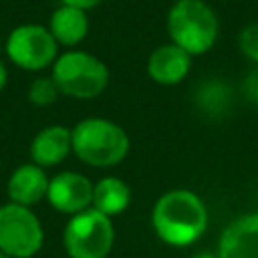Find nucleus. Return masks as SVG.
Returning <instances> with one entry per match:
<instances>
[{
  "label": "nucleus",
  "instance_id": "obj_20",
  "mask_svg": "<svg viewBox=\"0 0 258 258\" xmlns=\"http://www.w3.org/2000/svg\"><path fill=\"white\" fill-rule=\"evenodd\" d=\"M6 83H8V69H6V64L2 62V58H0V93H2V89L6 87Z\"/></svg>",
  "mask_w": 258,
  "mask_h": 258
},
{
  "label": "nucleus",
  "instance_id": "obj_18",
  "mask_svg": "<svg viewBox=\"0 0 258 258\" xmlns=\"http://www.w3.org/2000/svg\"><path fill=\"white\" fill-rule=\"evenodd\" d=\"M244 89H246L248 99L254 101V103H258V69H254V71L248 75V79H246V83H244Z\"/></svg>",
  "mask_w": 258,
  "mask_h": 258
},
{
  "label": "nucleus",
  "instance_id": "obj_13",
  "mask_svg": "<svg viewBox=\"0 0 258 258\" xmlns=\"http://www.w3.org/2000/svg\"><path fill=\"white\" fill-rule=\"evenodd\" d=\"M48 30L54 40L62 46H77L89 34V16L87 10L60 4L48 20Z\"/></svg>",
  "mask_w": 258,
  "mask_h": 258
},
{
  "label": "nucleus",
  "instance_id": "obj_3",
  "mask_svg": "<svg viewBox=\"0 0 258 258\" xmlns=\"http://www.w3.org/2000/svg\"><path fill=\"white\" fill-rule=\"evenodd\" d=\"M73 153L87 165L113 167L129 153V135L109 119L89 117L71 129Z\"/></svg>",
  "mask_w": 258,
  "mask_h": 258
},
{
  "label": "nucleus",
  "instance_id": "obj_23",
  "mask_svg": "<svg viewBox=\"0 0 258 258\" xmlns=\"http://www.w3.org/2000/svg\"><path fill=\"white\" fill-rule=\"evenodd\" d=\"M0 171H2V163H0Z\"/></svg>",
  "mask_w": 258,
  "mask_h": 258
},
{
  "label": "nucleus",
  "instance_id": "obj_9",
  "mask_svg": "<svg viewBox=\"0 0 258 258\" xmlns=\"http://www.w3.org/2000/svg\"><path fill=\"white\" fill-rule=\"evenodd\" d=\"M220 258H258V214H246L226 226L218 244Z\"/></svg>",
  "mask_w": 258,
  "mask_h": 258
},
{
  "label": "nucleus",
  "instance_id": "obj_14",
  "mask_svg": "<svg viewBox=\"0 0 258 258\" xmlns=\"http://www.w3.org/2000/svg\"><path fill=\"white\" fill-rule=\"evenodd\" d=\"M131 202V187L119 177H103L93 185V206L101 214L113 218L125 212Z\"/></svg>",
  "mask_w": 258,
  "mask_h": 258
},
{
  "label": "nucleus",
  "instance_id": "obj_16",
  "mask_svg": "<svg viewBox=\"0 0 258 258\" xmlns=\"http://www.w3.org/2000/svg\"><path fill=\"white\" fill-rule=\"evenodd\" d=\"M58 95H60V91H58L56 83L52 81V77H38L28 87V101L36 107L52 105L58 99Z\"/></svg>",
  "mask_w": 258,
  "mask_h": 258
},
{
  "label": "nucleus",
  "instance_id": "obj_19",
  "mask_svg": "<svg viewBox=\"0 0 258 258\" xmlns=\"http://www.w3.org/2000/svg\"><path fill=\"white\" fill-rule=\"evenodd\" d=\"M103 0H60V4H67V6H75V8H81V10H91L95 6H99Z\"/></svg>",
  "mask_w": 258,
  "mask_h": 258
},
{
  "label": "nucleus",
  "instance_id": "obj_6",
  "mask_svg": "<svg viewBox=\"0 0 258 258\" xmlns=\"http://www.w3.org/2000/svg\"><path fill=\"white\" fill-rule=\"evenodd\" d=\"M44 244V230L38 216L18 204L0 206V252L10 258H32Z\"/></svg>",
  "mask_w": 258,
  "mask_h": 258
},
{
  "label": "nucleus",
  "instance_id": "obj_7",
  "mask_svg": "<svg viewBox=\"0 0 258 258\" xmlns=\"http://www.w3.org/2000/svg\"><path fill=\"white\" fill-rule=\"evenodd\" d=\"M6 54L12 64L24 71H42L58 56V42L48 26L20 24L6 38Z\"/></svg>",
  "mask_w": 258,
  "mask_h": 258
},
{
  "label": "nucleus",
  "instance_id": "obj_1",
  "mask_svg": "<svg viewBox=\"0 0 258 258\" xmlns=\"http://www.w3.org/2000/svg\"><path fill=\"white\" fill-rule=\"evenodd\" d=\"M151 226L161 242L177 248L189 246L208 228L206 204L191 189H169L155 202Z\"/></svg>",
  "mask_w": 258,
  "mask_h": 258
},
{
  "label": "nucleus",
  "instance_id": "obj_21",
  "mask_svg": "<svg viewBox=\"0 0 258 258\" xmlns=\"http://www.w3.org/2000/svg\"><path fill=\"white\" fill-rule=\"evenodd\" d=\"M194 258H220V256H214V254H210V252H202V254H198V256H194Z\"/></svg>",
  "mask_w": 258,
  "mask_h": 258
},
{
  "label": "nucleus",
  "instance_id": "obj_8",
  "mask_svg": "<svg viewBox=\"0 0 258 258\" xmlns=\"http://www.w3.org/2000/svg\"><path fill=\"white\" fill-rule=\"evenodd\" d=\"M93 185L95 183L79 171H60L50 177L46 200L56 212L75 216L93 206Z\"/></svg>",
  "mask_w": 258,
  "mask_h": 258
},
{
  "label": "nucleus",
  "instance_id": "obj_10",
  "mask_svg": "<svg viewBox=\"0 0 258 258\" xmlns=\"http://www.w3.org/2000/svg\"><path fill=\"white\" fill-rule=\"evenodd\" d=\"M191 58L194 56L189 52H185L173 42L161 44L147 58V75L157 85H163V87L177 85L189 75Z\"/></svg>",
  "mask_w": 258,
  "mask_h": 258
},
{
  "label": "nucleus",
  "instance_id": "obj_22",
  "mask_svg": "<svg viewBox=\"0 0 258 258\" xmlns=\"http://www.w3.org/2000/svg\"><path fill=\"white\" fill-rule=\"evenodd\" d=\"M0 258H10L8 254H4V252H0Z\"/></svg>",
  "mask_w": 258,
  "mask_h": 258
},
{
  "label": "nucleus",
  "instance_id": "obj_24",
  "mask_svg": "<svg viewBox=\"0 0 258 258\" xmlns=\"http://www.w3.org/2000/svg\"><path fill=\"white\" fill-rule=\"evenodd\" d=\"M67 258H71V256H67Z\"/></svg>",
  "mask_w": 258,
  "mask_h": 258
},
{
  "label": "nucleus",
  "instance_id": "obj_15",
  "mask_svg": "<svg viewBox=\"0 0 258 258\" xmlns=\"http://www.w3.org/2000/svg\"><path fill=\"white\" fill-rule=\"evenodd\" d=\"M198 101H200V105L204 107V111H208V113H220V111L228 109L230 91H228V87H224L222 83L212 81V83H206V85L200 89Z\"/></svg>",
  "mask_w": 258,
  "mask_h": 258
},
{
  "label": "nucleus",
  "instance_id": "obj_17",
  "mask_svg": "<svg viewBox=\"0 0 258 258\" xmlns=\"http://www.w3.org/2000/svg\"><path fill=\"white\" fill-rule=\"evenodd\" d=\"M238 44H240V50L244 52V56H248L252 62L258 64V22H252L242 28V32L238 36Z\"/></svg>",
  "mask_w": 258,
  "mask_h": 258
},
{
  "label": "nucleus",
  "instance_id": "obj_11",
  "mask_svg": "<svg viewBox=\"0 0 258 258\" xmlns=\"http://www.w3.org/2000/svg\"><path fill=\"white\" fill-rule=\"evenodd\" d=\"M48 181L44 167L36 163H22L8 177V198L12 204L32 208L46 198Z\"/></svg>",
  "mask_w": 258,
  "mask_h": 258
},
{
  "label": "nucleus",
  "instance_id": "obj_2",
  "mask_svg": "<svg viewBox=\"0 0 258 258\" xmlns=\"http://www.w3.org/2000/svg\"><path fill=\"white\" fill-rule=\"evenodd\" d=\"M167 34L173 44L198 56L216 44L220 20L206 0H175L167 10Z\"/></svg>",
  "mask_w": 258,
  "mask_h": 258
},
{
  "label": "nucleus",
  "instance_id": "obj_4",
  "mask_svg": "<svg viewBox=\"0 0 258 258\" xmlns=\"http://www.w3.org/2000/svg\"><path fill=\"white\" fill-rule=\"evenodd\" d=\"M52 81L60 95L73 99H95L109 85L107 64L85 50H69L52 62Z\"/></svg>",
  "mask_w": 258,
  "mask_h": 258
},
{
  "label": "nucleus",
  "instance_id": "obj_5",
  "mask_svg": "<svg viewBox=\"0 0 258 258\" xmlns=\"http://www.w3.org/2000/svg\"><path fill=\"white\" fill-rule=\"evenodd\" d=\"M115 242L109 216L95 208L71 216L62 232V244L71 258H107Z\"/></svg>",
  "mask_w": 258,
  "mask_h": 258
},
{
  "label": "nucleus",
  "instance_id": "obj_12",
  "mask_svg": "<svg viewBox=\"0 0 258 258\" xmlns=\"http://www.w3.org/2000/svg\"><path fill=\"white\" fill-rule=\"evenodd\" d=\"M73 151L71 129L64 125H48L40 129L30 143V159L40 167H54Z\"/></svg>",
  "mask_w": 258,
  "mask_h": 258
}]
</instances>
